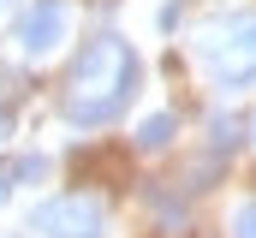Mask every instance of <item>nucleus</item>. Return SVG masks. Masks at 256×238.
Segmentation results:
<instances>
[{
  "instance_id": "2",
  "label": "nucleus",
  "mask_w": 256,
  "mask_h": 238,
  "mask_svg": "<svg viewBox=\"0 0 256 238\" xmlns=\"http://www.w3.org/2000/svg\"><path fill=\"white\" fill-rule=\"evenodd\" d=\"M196 60L220 90H244L256 78V12H226L196 36Z\"/></svg>"
},
{
  "instance_id": "7",
  "label": "nucleus",
  "mask_w": 256,
  "mask_h": 238,
  "mask_svg": "<svg viewBox=\"0 0 256 238\" xmlns=\"http://www.w3.org/2000/svg\"><path fill=\"white\" fill-rule=\"evenodd\" d=\"M12 178H18V184H42V178H48V155H18V161H12Z\"/></svg>"
},
{
  "instance_id": "4",
  "label": "nucleus",
  "mask_w": 256,
  "mask_h": 238,
  "mask_svg": "<svg viewBox=\"0 0 256 238\" xmlns=\"http://www.w3.org/2000/svg\"><path fill=\"white\" fill-rule=\"evenodd\" d=\"M66 30H72V6L66 0H24L18 6V48L30 60H48L66 42Z\"/></svg>"
},
{
  "instance_id": "5",
  "label": "nucleus",
  "mask_w": 256,
  "mask_h": 238,
  "mask_svg": "<svg viewBox=\"0 0 256 238\" xmlns=\"http://www.w3.org/2000/svg\"><path fill=\"white\" fill-rule=\"evenodd\" d=\"M173 131H179V119H173V114L143 119V125H137V149H149V155H155V149H167V143H173Z\"/></svg>"
},
{
  "instance_id": "3",
  "label": "nucleus",
  "mask_w": 256,
  "mask_h": 238,
  "mask_svg": "<svg viewBox=\"0 0 256 238\" xmlns=\"http://www.w3.org/2000/svg\"><path fill=\"white\" fill-rule=\"evenodd\" d=\"M30 232L36 238H102L108 232V208L102 196H84V190H66L30 208Z\"/></svg>"
},
{
  "instance_id": "6",
  "label": "nucleus",
  "mask_w": 256,
  "mask_h": 238,
  "mask_svg": "<svg viewBox=\"0 0 256 238\" xmlns=\"http://www.w3.org/2000/svg\"><path fill=\"white\" fill-rule=\"evenodd\" d=\"M208 149H214V155H232V149H238V125H232V119H208Z\"/></svg>"
},
{
  "instance_id": "11",
  "label": "nucleus",
  "mask_w": 256,
  "mask_h": 238,
  "mask_svg": "<svg viewBox=\"0 0 256 238\" xmlns=\"http://www.w3.org/2000/svg\"><path fill=\"white\" fill-rule=\"evenodd\" d=\"M0 6H6V0H0Z\"/></svg>"
},
{
  "instance_id": "9",
  "label": "nucleus",
  "mask_w": 256,
  "mask_h": 238,
  "mask_svg": "<svg viewBox=\"0 0 256 238\" xmlns=\"http://www.w3.org/2000/svg\"><path fill=\"white\" fill-rule=\"evenodd\" d=\"M12 184H18V178H12V161H6V167H0V202L12 196Z\"/></svg>"
},
{
  "instance_id": "1",
  "label": "nucleus",
  "mask_w": 256,
  "mask_h": 238,
  "mask_svg": "<svg viewBox=\"0 0 256 238\" xmlns=\"http://www.w3.org/2000/svg\"><path fill=\"white\" fill-rule=\"evenodd\" d=\"M131 96H137V54H131L126 36L102 30V36L84 42V54L72 60V72H66L60 114L72 125H114L131 108Z\"/></svg>"
},
{
  "instance_id": "10",
  "label": "nucleus",
  "mask_w": 256,
  "mask_h": 238,
  "mask_svg": "<svg viewBox=\"0 0 256 238\" xmlns=\"http://www.w3.org/2000/svg\"><path fill=\"white\" fill-rule=\"evenodd\" d=\"M6 137H12V108L0 102V143H6Z\"/></svg>"
},
{
  "instance_id": "8",
  "label": "nucleus",
  "mask_w": 256,
  "mask_h": 238,
  "mask_svg": "<svg viewBox=\"0 0 256 238\" xmlns=\"http://www.w3.org/2000/svg\"><path fill=\"white\" fill-rule=\"evenodd\" d=\"M226 238H256V196L232 208V220H226Z\"/></svg>"
}]
</instances>
